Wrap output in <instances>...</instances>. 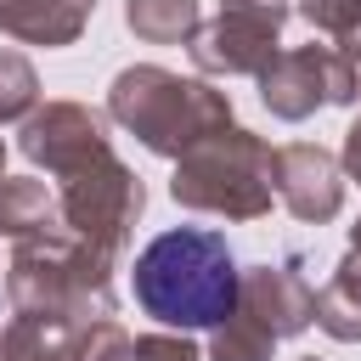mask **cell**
Here are the masks:
<instances>
[{
	"label": "cell",
	"mask_w": 361,
	"mask_h": 361,
	"mask_svg": "<svg viewBox=\"0 0 361 361\" xmlns=\"http://www.w3.org/2000/svg\"><path fill=\"white\" fill-rule=\"evenodd\" d=\"M107 118L124 124L147 152L180 158L192 141L231 124V96L209 79H180L158 62H130L107 85Z\"/></svg>",
	"instance_id": "cell-3"
},
{
	"label": "cell",
	"mask_w": 361,
	"mask_h": 361,
	"mask_svg": "<svg viewBox=\"0 0 361 361\" xmlns=\"http://www.w3.org/2000/svg\"><path fill=\"white\" fill-rule=\"evenodd\" d=\"M113 271H118V259L96 254L90 243H79L56 220V226L11 243L6 305L17 316H51V322H68V327H90V322H107L118 310Z\"/></svg>",
	"instance_id": "cell-2"
},
{
	"label": "cell",
	"mask_w": 361,
	"mask_h": 361,
	"mask_svg": "<svg viewBox=\"0 0 361 361\" xmlns=\"http://www.w3.org/2000/svg\"><path fill=\"white\" fill-rule=\"evenodd\" d=\"M293 17L288 0H214V17L192 34V68L203 79H254L282 51V23Z\"/></svg>",
	"instance_id": "cell-7"
},
{
	"label": "cell",
	"mask_w": 361,
	"mask_h": 361,
	"mask_svg": "<svg viewBox=\"0 0 361 361\" xmlns=\"http://www.w3.org/2000/svg\"><path fill=\"white\" fill-rule=\"evenodd\" d=\"M243 310H254L276 338H293L316 322V288L305 282L299 259H265V265H243V293H237Z\"/></svg>",
	"instance_id": "cell-10"
},
{
	"label": "cell",
	"mask_w": 361,
	"mask_h": 361,
	"mask_svg": "<svg viewBox=\"0 0 361 361\" xmlns=\"http://www.w3.org/2000/svg\"><path fill=\"white\" fill-rule=\"evenodd\" d=\"M316 327L338 344H361V243H350L338 271L316 288Z\"/></svg>",
	"instance_id": "cell-12"
},
{
	"label": "cell",
	"mask_w": 361,
	"mask_h": 361,
	"mask_svg": "<svg viewBox=\"0 0 361 361\" xmlns=\"http://www.w3.org/2000/svg\"><path fill=\"white\" fill-rule=\"evenodd\" d=\"M350 243H361V220H355V226H350Z\"/></svg>",
	"instance_id": "cell-22"
},
{
	"label": "cell",
	"mask_w": 361,
	"mask_h": 361,
	"mask_svg": "<svg viewBox=\"0 0 361 361\" xmlns=\"http://www.w3.org/2000/svg\"><path fill=\"white\" fill-rule=\"evenodd\" d=\"M271 355H276V333L243 305L220 327H209V361H271Z\"/></svg>",
	"instance_id": "cell-16"
},
{
	"label": "cell",
	"mask_w": 361,
	"mask_h": 361,
	"mask_svg": "<svg viewBox=\"0 0 361 361\" xmlns=\"http://www.w3.org/2000/svg\"><path fill=\"white\" fill-rule=\"evenodd\" d=\"M39 107V73L23 51H0V124L28 118Z\"/></svg>",
	"instance_id": "cell-18"
},
{
	"label": "cell",
	"mask_w": 361,
	"mask_h": 361,
	"mask_svg": "<svg viewBox=\"0 0 361 361\" xmlns=\"http://www.w3.org/2000/svg\"><path fill=\"white\" fill-rule=\"evenodd\" d=\"M56 192L34 175H6L0 180V237H34L45 226H56Z\"/></svg>",
	"instance_id": "cell-14"
},
{
	"label": "cell",
	"mask_w": 361,
	"mask_h": 361,
	"mask_svg": "<svg viewBox=\"0 0 361 361\" xmlns=\"http://www.w3.org/2000/svg\"><path fill=\"white\" fill-rule=\"evenodd\" d=\"M130 361H203L186 333H141L130 338Z\"/></svg>",
	"instance_id": "cell-20"
},
{
	"label": "cell",
	"mask_w": 361,
	"mask_h": 361,
	"mask_svg": "<svg viewBox=\"0 0 361 361\" xmlns=\"http://www.w3.org/2000/svg\"><path fill=\"white\" fill-rule=\"evenodd\" d=\"M271 186H276L282 209H288L293 220H305V226H327V220H338V209H344V164H338L327 147H316V141H288V147H276V158H271Z\"/></svg>",
	"instance_id": "cell-8"
},
{
	"label": "cell",
	"mask_w": 361,
	"mask_h": 361,
	"mask_svg": "<svg viewBox=\"0 0 361 361\" xmlns=\"http://www.w3.org/2000/svg\"><path fill=\"white\" fill-rule=\"evenodd\" d=\"M0 180H6V141H0Z\"/></svg>",
	"instance_id": "cell-23"
},
{
	"label": "cell",
	"mask_w": 361,
	"mask_h": 361,
	"mask_svg": "<svg viewBox=\"0 0 361 361\" xmlns=\"http://www.w3.org/2000/svg\"><path fill=\"white\" fill-rule=\"evenodd\" d=\"M299 361H322V355H299Z\"/></svg>",
	"instance_id": "cell-24"
},
{
	"label": "cell",
	"mask_w": 361,
	"mask_h": 361,
	"mask_svg": "<svg viewBox=\"0 0 361 361\" xmlns=\"http://www.w3.org/2000/svg\"><path fill=\"white\" fill-rule=\"evenodd\" d=\"M107 141H113L107 135V113L85 107V102H45L17 130V152L45 175H62L68 164H79L85 152H96Z\"/></svg>",
	"instance_id": "cell-9"
},
{
	"label": "cell",
	"mask_w": 361,
	"mask_h": 361,
	"mask_svg": "<svg viewBox=\"0 0 361 361\" xmlns=\"http://www.w3.org/2000/svg\"><path fill=\"white\" fill-rule=\"evenodd\" d=\"M271 158H276V147L231 118V124H220L214 135L192 141L175 158L169 197L180 209L220 214V220H237V226L243 220H259V214H271V197H276Z\"/></svg>",
	"instance_id": "cell-4"
},
{
	"label": "cell",
	"mask_w": 361,
	"mask_h": 361,
	"mask_svg": "<svg viewBox=\"0 0 361 361\" xmlns=\"http://www.w3.org/2000/svg\"><path fill=\"white\" fill-rule=\"evenodd\" d=\"M130 288H135V305L152 322L175 327V333L220 327L237 310L243 265L231 259V243L220 231H209V226H169V231H158L135 254Z\"/></svg>",
	"instance_id": "cell-1"
},
{
	"label": "cell",
	"mask_w": 361,
	"mask_h": 361,
	"mask_svg": "<svg viewBox=\"0 0 361 361\" xmlns=\"http://www.w3.org/2000/svg\"><path fill=\"white\" fill-rule=\"evenodd\" d=\"M293 11L322 39H333L350 62H361V0H293Z\"/></svg>",
	"instance_id": "cell-17"
},
{
	"label": "cell",
	"mask_w": 361,
	"mask_h": 361,
	"mask_svg": "<svg viewBox=\"0 0 361 361\" xmlns=\"http://www.w3.org/2000/svg\"><path fill=\"white\" fill-rule=\"evenodd\" d=\"M51 180H56V214H62V226H68L79 243H90L96 254L124 259V248H130V237H135V220H141V209H147V186H141V175L113 152V141L96 147V152H85L79 164H68V169L51 175Z\"/></svg>",
	"instance_id": "cell-5"
},
{
	"label": "cell",
	"mask_w": 361,
	"mask_h": 361,
	"mask_svg": "<svg viewBox=\"0 0 361 361\" xmlns=\"http://www.w3.org/2000/svg\"><path fill=\"white\" fill-rule=\"evenodd\" d=\"M124 23L147 45H192V34L203 28V6L197 0H124Z\"/></svg>",
	"instance_id": "cell-15"
},
{
	"label": "cell",
	"mask_w": 361,
	"mask_h": 361,
	"mask_svg": "<svg viewBox=\"0 0 361 361\" xmlns=\"http://www.w3.org/2000/svg\"><path fill=\"white\" fill-rule=\"evenodd\" d=\"M79 361H130V333L118 327V316L79 327Z\"/></svg>",
	"instance_id": "cell-19"
},
{
	"label": "cell",
	"mask_w": 361,
	"mask_h": 361,
	"mask_svg": "<svg viewBox=\"0 0 361 361\" xmlns=\"http://www.w3.org/2000/svg\"><path fill=\"white\" fill-rule=\"evenodd\" d=\"M259 102L271 118L282 124H299L322 107H350L361 96V73L355 62L333 45V39H310V45H288L276 51L259 73Z\"/></svg>",
	"instance_id": "cell-6"
},
{
	"label": "cell",
	"mask_w": 361,
	"mask_h": 361,
	"mask_svg": "<svg viewBox=\"0 0 361 361\" xmlns=\"http://www.w3.org/2000/svg\"><path fill=\"white\" fill-rule=\"evenodd\" d=\"M0 361H79V327L11 310V322L0 333Z\"/></svg>",
	"instance_id": "cell-13"
},
{
	"label": "cell",
	"mask_w": 361,
	"mask_h": 361,
	"mask_svg": "<svg viewBox=\"0 0 361 361\" xmlns=\"http://www.w3.org/2000/svg\"><path fill=\"white\" fill-rule=\"evenodd\" d=\"M90 11H96V0H0V34L56 51L90 28Z\"/></svg>",
	"instance_id": "cell-11"
},
{
	"label": "cell",
	"mask_w": 361,
	"mask_h": 361,
	"mask_svg": "<svg viewBox=\"0 0 361 361\" xmlns=\"http://www.w3.org/2000/svg\"><path fill=\"white\" fill-rule=\"evenodd\" d=\"M338 164H344V180L361 186V118L344 130V147H338Z\"/></svg>",
	"instance_id": "cell-21"
}]
</instances>
